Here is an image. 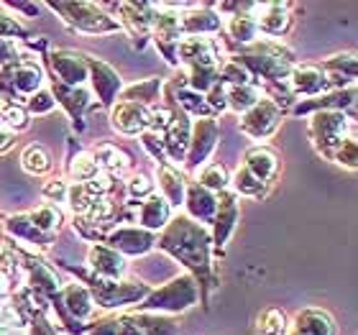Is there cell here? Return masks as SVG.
<instances>
[{
    "instance_id": "1",
    "label": "cell",
    "mask_w": 358,
    "mask_h": 335,
    "mask_svg": "<svg viewBox=\"0 0 358 335\" xmlns=\"http://www.w3.org/2000/svg\"><path fill=\"white\" fill-rule=\"evenodd\" d=\"M157 248L169 253L174 261H179L187 269V274L192 276L200 287L202 307L208 310L210 292L217 287L215 251H213L210 228L194 223L185 213H179V215H172L164 231L157 233Z\"/></svg>"
},
{
    "instance_id": "2",
    "label": "cell",
    "mask_w": 358,
    "mask_h": 335,
    "mask_svg": "<svg viewBox=\"0 0 358 335\" xmlns=\"http://www.w3.org/2000/svg\"><path fill=\"white\" fill-rule=\"evenodd\" d=\"M64 269H69L77 276V282L87 287L95 307L97 310H105V313L138 307L151 292V284L141 282V279H131V276H126V279H103V276L92 274L87 266L64 264Z\"/></svg>"
},
{
    "instance_id": "3",
    "label": "cell",
    "mask_w": 358,
    "mask_h": 335,
    "mask_svg": "<svg viewBox=\"0 0 358 335\" xmlns=\"http://www.w3.org/2000/svg\"><path fill=\"white\" fill-rule=\"evenodd\" d=\"M197 302H200V287L185 271V274L172 276L159 290H151L149 297L136 307V313H154V315H169V318H174V315L187 313Z\"/></svg>"
},
{
    "instance_id": "4",
    "label": "cell",
    "mask_w": 358,
    "mask_h": 335,
    "mask_svg": "<svg viewBox=\"0 0 358 335\" xmlns=\"http://www.w3.org/2000/svg\"><path fill=\"white\" fill-rule=\"evenodd\" d=\"M44 8L54 10L69 29L77 34H87V36H110L120 34V23L115 15L108 13L103 3H46Z\"/></svg>"
},
{
    "instance_id": "5",
    "label": "cell",
    "mask_w": 358,
    "mask_h": 335,
    "mask_svg": "<svg viewBox=\"0 0 358 335\" xmlns=\"http://www.w3.org/2000/svg\"><path fill=\"white\" fill-rule=\"evenodd\" d=\"M307 136H310L315 151H317L322 159H328L330 162L333 154L343 146L345 138L356 136V123H353V118H348V113L320 111V113H313V115H310Z\"/></svg>"
},
{
    "instance_id": "6",
    "label": "cell",
    "mask_w": 358,
    "mask_h": 335,
    "mask_svg": "<svg viewBox=\"0 0 358 335\" xmlns=\"http://www.w3.org/2000/svg\"><path fill=\"white\" fill-rule=\"evenodd\" d=\"M41 87H44V67L29 54H23L10 67L0 69V103L3 105H23Z\"/></svg>"
},
{
    "instance_id": "7",
    "label": "cell",
    "mask_w": 358,
    "mask_h": 335,
    "mask_svg": "<svg viewBox=\"0 0 358 335\" xmlns=\"http://www.w3.org/2000/svg\"><path fill=\"white\" fill-rule=\"evenodd\" d=\"M225 59L220 36H185L177 46V64L187 69H220Z\"/></svg>"
},
{
    "instance_id": "8",
    "label": "cell",
    "mask_w": 358,
    "mask_h": 335,
    "mask_svg": "<svg viewBox=\"0 0 358 335\" xmlns=\"http://www.w3.org/2000/svg\"><path fill=\"white\" fill-rule=\"evenodd\" d=\"M105 8H113L118 13L115 21L131 36L136 49L138 52L146 49L151 38V23H154V13H157V3H110Z\"/></svg>"
},
{
    "instance_id": "9",
    "label": "cell",
    "mask_w": 358,
    "mask_h": 335,
    "mask_svg": "<svg viewBox=\"0 0 358 335\" xmlns=\"http://www.w3.org/2000/svg\"><path fill=\"white\" fill-rule=\"evenodd\" d=\"M217 141H220V123L217 118H200L192 120V134H189V146H187V157L185 164H182V171H194L200 166L208 164V159L213 157Z\"/></svg>"
},
{
    "instance_id": "10",
    "label": "cell",
    "mask_w": 358,
    "mask_h": 335,
    "mask_svg": "<svg viewBox=\"0 0 358 335\" xmlns=\"http://www.w3.org/2000/svg\"><path fill=\"white\" fill-rule=\"evenodd\" d=\"M282 120H284V111L274 100H268L264 95L251 111L238 115V131L243 136H248V138H254V141H266V138H271L279 131Z\"/></svg>"
},
{
    "instance_id": "11",
    "label": "cell",
    "mask_w": 358,
    "mask_h": 335,
    "mask_svg": "<svg viewBox=\"0 0 358 335\" xmlns=\"http://www.w3.org/2000/svg\"><path fill=\"white\" fill-rule=\"evenodd\" d=\"M87 83L97 108L110 111L113 105L118 103V95L123 90V77L118 75V69H113L108 62L97 59L92 54H87Z\"/></svg>"
},
{
    "instance_id": "12",
    "label": "cell",
    "mask_w": 358,
    "mask_h": 335,
    "mask_svg": "<svg viewBox=\"0 0 358 335\" xmlns=\"http://www.w3.org/2000/svg\"><path fill=\"white\" fill-rule=\"evenodd\" d=\"M49 92H52L54 103L62 105L67 111L72 126L77 128V134H83L87 123H85V115L87 111H95L97 103L92 100V92H90L87 85H80V87H69V85H62L59 80L49 77Z\"/></svg>"
},
{
    "instance_id": "13",
    "label": "cell",
    "mask_w": 358,
    "mask_h": 335,
    "mask_svg": "<svg viewBox=\"0 0 358 335\" xmlns=\"http://www.w3.org/2000/svg\"><path fill=\"white\" fill-rule=\"evenodd\" d=\"M238 220H241L238 197H236L231 190L217 192L215 218H213V225H210V238H213V251H215V256H223L225 253V246H228L231 236L236 233Z\"/></svg>"
},
{
    "instance_id": "14",
    "label": "cell",
    "mask_w": 358,
    "mask_h": 335,
    "mask_svg": "<svg viewBox=\"0 0 358 335\" xmlns=\"http://www.w3.org/2000/svg\"><path fill=\"white\" fill-rule=\"evenodd\" d=\"M103 243L118 251L123 259H138L157 248V233L143 231L138 225H115L108 231Z\"/></svg>"
},
{
    "instance_id": "15",
    "label": "cell",
    "mask_w": 358,
    "mask_h": 335,
    "mask_svg": "<svg viewBox=\"0 0 358 335\" xmlns=\"http://www.w3.org/2000/svg\"><path fill=\"white\" fill-rule=\"evenodd\" d=\"M151 41L159 49V54L166 59L169 67H179L177 64V46L182 41V31H179V13L164 8L157 3V13H154V23H151Z\"/></svg>"
},
{
    "instance_id": "16",
    "label": "cell",
    "mask_w": 358,
    "mask_h": 335,
    "mask_svg": "<svg viewBox=\"0 0 358 335\" xmlns=\"http://www.w3.org/2000/svg\"><path fill=\"white\" fill-rule=\"evenodd\" d=\"M49 72L54 80L69 87L87 85V54L75 52V49H52L44 54Z\"/></svg>"
},
{
    "instance_id": "17",
    "label": "cell",
    "mask_w": 358,
    "mask_h": 335,
    "mask_svg": "<svg viewBox=\"0 0 358 335\" xmlns=\"http://www.w3.org/2000/svg\"><path fill=\"white\" fill-rule=\"evenodd\" d=\"M179 31L185 36H220L223 34V15L213 3H197L194 8L179 13Z\"/></svg>"
},
{
    "instance_id": "18",
    "label": "cell",
    "mask_w": 358,
    "mask_h": 335,
    "mask_svg": "<svg viewBox=\"0 0 358 335\" xmlns=\"http://www.w3.org/2000/svg\"><path fill=\"white\" fill-rule=\"evenodd\" d=\"M189 134H192V120H189V115H185L179 108H172V120H169L166 131L162 134V141H164L166 162L172 166H177V169H182V164H185Z\"/></svg>"
},
{
    "instance_id": "19",
    "label": "cell",
    "mask_w": 358,
    "mask_h": 335,
    "mask_svg": "<svg viewBox=\"0 0 358 335\" xmlns=\"http://www.w3.org/2000/svg\"><path fill=\"white\" fill-rule=\"evenodd\" d=\"M0 231L6 233L8 238L18 241L15 246H23L29 243L34 253H44L54 246V236H44L41 231L34 228V223L29 220L26 213H15V215H3V223H0Z\"/></svg>"
},
{
    "instance_id": "20",
    "label": "cell",
    "mask_w": 358,
    "mask_h": 335,
    "mask_svg": "<svg viewBox=\"0 0 358 335\" xmlns=\"http://www.w3.org/2000/svg\"><path fill=\"white\" fill-rule=\"evenodd\" d=\"M62 310L69 318V322L75 325H90L92 320H97V307L90 297V292L85 284L80 282H64L62 287Z\"/></svg>"
},
{
    "instance_id": "21",
    "label": "cell",
    "mask_w": 358,
    "mask_h": 335,
    "mask_svg": "<svg viewBox=\"0 0 358 335\" xmlns=\"http://www.w3.org/2000/svg\"><path fill=\"white\" fill-rule=\"evenodd\" d=\"M128 205V202H126ZM131 208V223H138V228L151 233H162L166 228V223L172 220L174 210L169 208V202L162 194H151L138 205H128Z\"/></svg>"
},
{
    "instance_id": "22",
    "label": "cell",
    "mask_w": 358,
    "mask_h": 335,
    "mask_svg": "<svg viewBox=\"0 0 358 335\" xmlns=\"http://www.w3.org/2000/svg\"><path fill=\"white\" fill-rule=\"evenodd\" d=\"M353 105H356V85L345 90H330V92H322V95L310 97V100H297L289 108V113L292 115H313L320 111L348 113L353 111Z\"/></svg>"
},
{
    "instance_id": "23",
    "label": "cell",
    "mask_w": 358,
    "mask_h": 335,
    "mask_svg": "<svg viewBox=\"0 0 358 335\" xmlns=\"http://www.w3.org/2000/svg\"><path fill=\"white\" fill-rule=\"evenodd\" d=\"M287 87H289L294 100H310V97H317L322 92H330L328 77L317 64H294L289 80H287Z\"/></svg>"
},
{
    "instance_id": "24",
    "label": "cell",
    "mask_w": 358,
    "mask_h": 335,
    "mask_svg": "<svg viewBox=\"0 0 358 335\" xmlns=\"http://www.w3.org/2000/svg\"><path fill=\"white\" fill-rule=\"evenodd\" d=\"M110 126L123 136H141L151 126V108L138 103H118L110 108Z\"/></svg>"
},
{
    "instance_id": "25",
    "label": "cell",
    "mask_w": 358,
    "mask_h": 335,
    "mask_svg": "<svg viewBox=\"0 0 358 335\" xmlns=\"http://www.w3.org/2000/svg\"><path fill=\"white\" fill-rule=\"evenodd\" d=\"M90 154L95 159L97 169L103 171V174H108V177H113L115 182H126V179L131 177L134 162L128 157V151H123L120 146H115V143L100 141L90 149Z\"/></svg>"
},
{
    "instance_id": "26",
    "label": "cell",
    "mask_w": 358,
    "mask_h": 335,
    "mask_svg": "<svg viewBox=\"0 0 358 335\" xmlns=\"http://www.w3.org/2000/svg\"><path fill=\"white\" fill-rule=\"evenodd\" d=\"M287 335H338V322L322 307H305L289 320Z\"/></svg>"
},
{
    "instance_id": "27",
    "label": "cell",
    "mask_w": 358,
    "mask_h": 335,
    "mask_svg": "<svg viewBox=\"0 0 358 335\" xmlns=\"http://www.w3.org/2000/svg\"><path fill=\"white\" fill-rule=\"evenodd\" d=\"M185 215L194 223L210 228L213 225V218H215L217 208V194L208 192L205 187H200L197 182L187 179V190H185Z\"/></svg>"
},
{
    "instance_id": "28",
    "label": "cell",
    "mask_w": 358,
    "mask_h": 335,
    "mask_svg": "<svg viewBox=\"0 0 358 335\" xmlns=\"http://www.w3.org/2000/svg\"><path fill=\"white\" fill-rule=\"evenodd\" d=\"M87 269L103 279H126L128 259H123L118 251H113L105 243H92L87 251Z\"/></svg>"
},
{
    "instance_id": "29",
    "label": "cell",
    "mask_w": 358,
    "mask_h": 335,
    "mask_svg": "<svg viewBox=\"0 0 358 335\" xmlns=\"http://www.w3.org/2000/svg\"><path fill=\"white\" fill-rule=\"evenodd\" d=\"M317 67L325 72L328 77V85L330 90H345V87H353L356 85V77H358V62H356V54L353 52H341V54H333L328 59H322V64Z\"/></svg>"
},
{
    "instance_id": "30",
    "label": "cell",
    "mask_w": 358,
    "mask_h": 335,
    "mask_svg": "<svg viewBox=\"0 0 358 335\" xmlns=\"http://www.w3.org/2000/svg\"><path fill=\"white\" fill-rule=\"evenodd\" d=\"M251 174H254L259 182L271 187L274 182L276 171H279V157H276V151L266 143H254V146H248L246 154H243V164Z\"/></svg>"
},
{
    "instance_id": "31",
    "label": "cell",
    "mask_w": 358,
    "mask_h": 335,
    "mask_svg": "<svg viewBox=\"0 0 358 335\" xmlns=\"http://www.w3.org/2000/svg\"><path fill=\"white\" fill-rule=\"evenodd\" d=\"M157 194H162L169 208H182L185 205V190H187V174L172 164H157Z\"/></svg>"
},
{
    "instance_id": "32",
    "label": "cell",
    "mask_w": 358,
    "mask_h": 335,
    "mask_svg": "<svg viewBox=\"0 0 358 335\" xmlns=\"http://www.w3.org/2000/svg\"><path fill=\"white\" fill-rule=\"evenodd\" d=\"M162 90H164V77H146V80H138V83L120 90L118 100L146 105V108H157L159 97H162Z\"/></svg>"
},
{
    "instance_id": "33",
    "label": "cell",
    "mask_w": 358,
    "mask_h": 335,
    "mask_svg": "<svg viewBox=\"0 0 358 335\" xmlns=\"http://www.w3.org/2000/svg\"><path fill=\"white\" fill-rule=\"evenodd\" d=\"M172 97H174V108H179V111L185 113V115H189V118H215V113L210 111L208 100H205V95H200V92H194V90L185 87V85H179V87L172 90Z\"/></svg>"
},
{
    "instance_id": "34",
    "label": "cell",
    "mask_w": 358,
    "mask_h": 335,
    "mask_svg": "<svg viewBox=\"0 0 358 335\" xmlns=\"http://www.w3.org/2000/svg\"><path fill=\"white\" fill-rule=\"evenodd\" d=\"M264 97V90L259 85H225V108L243 115L251 111Z\"/></svg>"
},
{
    "instance_id": "35",
    "label": "cell",
    "mask_w": 358,
    "mask_h": 335,
    "mask_svg": "<svg viewBox=\"0 0 358 335\" xmlns=\"http://www.w3.org/2000/svg\"><path fill=\"white\" fill-rule=\"evenodd\" d=\"M192 182L205 187L208 192L217 194V192H223V190H228V185H231V174H228L225 164H220V162H208L205 166H200V169L194 171Z\"/></svg>"
},
{
    "instance_id": "36",
    "label": "cell",
    "mask_w": 358,
    "mask_h": 335,
    "mask_svg": "<svg viewBox=\"0 0 358 335\" xmlns=\"http://www.w3.org/2000/svg\"><path fill=\"white\" fill-rule=\"evenodd\" d=\"M228 190H231L236 197H254V200H262V197H266L268 185L259 182V179H256L246 166H238V169L233 171Z\"/></svg>"
},
{
    "instance_id": "37",
    "label": "cell",
    "mask_w": 358,
    "mask_h": 335,
    "mask_svg": "<svg viewBox=\"0 0 358 335\" xmlns=\"http://www.w3.org/2000/svg\"><path fill=\"white\" fill-rule=\"evenodd\" d=\"M136 318V325L141 335H179V320L169 315L154 313H131Z\"/></svg>"
},
{
    "instance_id": "38",
    "label": "cell",
    "mask_w": 358,
    "mask_h": 335,
    "mask_svg": "<svg viewBox=\"0 0 358 335\" xmlns=\"http://www.w3.org/2000/svg\"><path fill=\"white\" fill-rule=\"evenodd\" d=\"M26 215H29V220L34 223L36 231H41L44 236H54V238H57V231H59L62 223H64L62 210L57 208V205H52V202L38 205V208H34L31 213H26Z\"/></svg>"
},
{
    "instance_id": "39",
    "label": "cell",
    "mask_w": 358,
    "mask_h": 335,
    "mask_svg": "<svg viewBox=\"0 0 358 335\" xmlns=\"http://www.w3.org/2000/svg\"><path fill=\"white\" fill-rule=\"evenodd\" d=\"M95 200H97V194H95V190L87 185V182H69L64 202H67L69 213H72L75 218L87 215L90 208L95 205Z\"/></svg>"
},
{
    "instance_id": "40",
    "label": "cell",
    "mask_w": 358,
    "mask_h": 335,
    "mask_svg": "<svg viewBox=\"0 0 358 335\" xmlns=\"http://www.w3.org/2000/svg\"><path fill=\"white\" fill-rule=\"evenodd\" d=\"M21 166H23V171H29L34 177H44V174H49V171L54 169V159L46 146L31 143L21 154Z\"/></svg>"
},
{
    "instance_id": "41",
    "label": "cell",
    "mask_w": 358,
    "mask_h": 335,
    "mask_svg": "<svg viewBox=\"0 0 358 335\" xmlns=\"http://www.w3.org/2000/svg\"><path fill=\"white\" fill-rule=\"evenodd\" d=\"M100 174L95 159L90 154V149H77L67 162V182H90Z\"/></svg>"
},
{
    "instance_id": "42",
    "label": "cell",
    "mask_w": 358,
    "mask_h": 335,
    "mask_svg": "<svg viewBox=\"0 0 358 335\" xmlns=\"http://www.w3.org/2000/svg\"><path fill=\"white\" fill-rule=\"evenodd\" d=\"M287 328H289L287 313L279 310V307H266V310H262L259 320H256L259 335H287Z\"/></svg>"
},
{
    "instance_id": "43",
    "label": "cell",
    "mask_w": 358,
    "mask_h": 335,
    "mask_svg": "<svg viewBox=\"0 0 358 335\" xmlns=\"http://www.w3.org/2000/svg\"><path fill=\"white\" fill-rule=\"evenodd\" d=\"M154 192H157V185H154V179H151L149 174H143V171L131 174V177L126 179V202L128 205H138V202H143Z\"/></svg>"
},
{
    "instance_id": "44",
    "label": "cell",
    "mask_w": 358,
    "mask_h": 335,
    "mask_svg": "<svg viewBox=\"0 0 358 335\" xmlns=\"http://www.w3.org/2000/svg\"><path fill=\"white\" fill-rule=\"evenodd\" d=\"M0 123H3L8 131H13V134H23V131H29L31 128V115L26 113L23 105L6 103L3 108H0Z\"/></svg>"
},
{
    "instance_id": "45",
    "label": "cell",
    "mask_w": 358,
    "mask_h": 335,
    "mask_svg": "<svg viewBox=\"0 0 358 335\" xmlns=\"http://www.w3.org/2000/svg\"><path fill=\"white\" fill-rule=\"evenodd\" d=\"M23 108H26V113L34 118V115H49V113L57 108V103H54L49 87H41V90H36L26 103H23Z\"/></svg>"
},
{
    "instance_id": "46",
    "label": "cell",
    "mask_w": 358,
    "mask_h": 335,
    "mask_svg": "<svg viewBox=\"0 0 358 335\" xmlns=\"http://www.w3.org/2000/svg\"><path fill=\"white\" fill-rule=\"evenodd\" d=\"M0 38H10V41H29L31 31L26 29L15 15L3 13V10H0Z\"/></svg>"
},
{
    "instance_id": "47",
    "label": "cell",
    "mask_w": 358,
    "mask_h": 335,
    "mask_svg": "<svg viewBox=\"0 0 358 335\" xmlns=\"http://www.w3.org/2000/svg\"><path fill=\"white\" fill-rule=\"evenodd\" d=\"M333 164L343 166V169H356L358 166V143H356V136H351V138H345L343 146L333 154V159H330Z\"/></svg>"
},
{
    "instance_id": "48",
    "label": "cell",
    "mask_w": 358,
    "mask_h": 335,
    "mask_svg": "<svg viewBox=\"0 0 358 335\" xmlns=\"http://www.w3.org/2000/svg\"><path fill=\"white\" fill-rule=\"evenodd\" d=\"M138 138H141V146L146 149V154H149L157 164H169V162H166V154H164V141H162V134L146 131V134H141Z\"/></svg>"
},
{
    "instance_id": "49",
    "label": "cell",
    "mask_w": 358,
    "mask_h": 335,
    "mask_svg": "<svg viewBox=\"0 0 358 335\" xmlns=\"http://www.w3.org/2000/svg\"><path fill=\"white\" fill-rule=\"evenodd\" d=\"M29 335H57L49 315L44 313H29Z\"/></svg>"
},
{
    "instance_id": "50",
    "label": "cell",
    "mask_w": 358,
    "mask_h": 335,
    "mask_svg": "<svg viewBox=\"0 0 358 335\" xmlns=\"http://www.w3.org/2000/svg\"><path fill=\"white\" fill-rule=\"evenodd\" d=\"M21 46L18 41H10V38H0V69L10 67L15 62L21 59Z\"/></svg>"
},
{
    "instance_id": "51",
    "label": "cell",
    "mask_w": 358,
    "mask_h": 335,
    "mask_svg": "<svg viewBox=\"0 0 358 335\" xmlns=\"http://www.w3.org/2000/svg\"><path fill=\"white\" fill-rule=\"evenodd\" d=\"M67 187H69L67 179H57V177L46 179L44 187H41V194L54 205L57 200H64V197H67Z\"/></svg>"
},
{
    "instance_id": "52",
    "label": "cell",
    "mask_w": 358,
    "mask_h": 335,
    "mask_svg": "<svg viewBox=\"0 0 358 335\" xmlns=\"http://www.w3.org/2000/svg\"><path fill=\"white\" fill-rule=\"evenodd\" d=\"M13 143H15V134L8 131V128L0 123V154H6V151L13 149Z\"/></svg>"
},
{
    "instance_id": "53",
    "label": "cell",
    "mask_w": 358,
    "mask_h": 335,
    "mask_svg": "<svg viewBox=\"0 0 358 335\" xmlns=\"http://www.w3.org/2000/svg\"><path fill=\"white\" fill-rule=\"evenodd\" d=\"M0 8H13V10H21V13L36 15L44 6H38V3H3Z\"/></svg>"
},
{
    "instance_id": "54",
    "label": "cell",
    "mask_w": 358,
    "mask_h": 335,
    "mask_svg": "<svg viewBox=\"0 0 358 335\" xmlns=\"http://www.w3.org/2000/svg\"><path fill=\"white\" fill-rule=\"evenodd\" d=\"M0 335H10V330H8V328H3V325H0Z\"/></svg>"
}]
</instances>
